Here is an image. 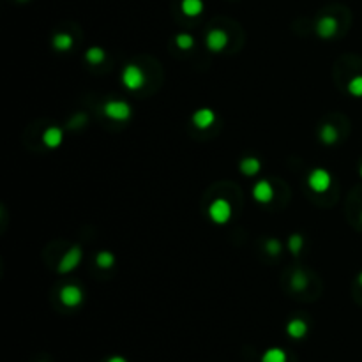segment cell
<instances>
[{
    "instance_id": "cell-1",
    "label": "cell",
    "mask_w": 362,
    "mask_h": 362,
    "mask_svg": "<svg viewBox=\"0 0 362 362\" xmlns=\"http://www.w3.org/2000/svg\"><path fill=\"white\" fill-rule=\"evenodd\" d=\"M232 214H234L232 203L224 198H217L209 205V217L216 224H226L232 219Z\"/></svg>"
},
{
    "instance_id": "cell-2",
    "label": "cell",
    "mask_w": 362,
    "mask_h": 362,
    "mask_svg": "<svg viewBox=\"0 0 362 362\" xmlns=\"http://www.w3.org/2000/svg\"><path fill=\"white\" fill-rule=\"evenodd\" d=\"M122 85L127 90H138L145 85V73L142 71V68H138L136 64H127L122 71Z\"/></svg>"
},
{
    "instance_id": "cell-3",
    "label": "cell",
    "mask_w": 362,
    "mask_h": 362,
    "mask_svg": "<svg viewBox=\"0 0 362 362\" xmlns=\"http://www.w3.org/2000/svg\"><path fill=\"white\" fill-rule=\"evenodd\" d=\"M308 184L315 193H325L332 186V175L325 168H315L308 175Z\"/></svg>"
},
{
    "instance_id": "cell-4",
    "label": "cell",
    "mask_w": 362,
    "mask_h": 362,
    "mask_svg": "<svg viewBox=\"0 0 362 362\" xmlns=\"http://www.w3.org/2000/svg\"><path fill=\"white\" fill-rule=\"evenodd\" d=\"M103 112L108 119L112 120H127L131 117V106L125 101H119V99H112V101L105 103Z\"/></svg>"
},
{
    "instance_id": "cell-5",
    "label": "cell",
    "mask_w": 362,
    "mask_h": 362,
    "mask_svg": "<svg viewBox=\"0 0 362 362\" xmlns=\"http://www.w3.org/2000/svg\"><path fill=\"white\" fill-rule=\"evenodd\" d=\"M81 261V247L80 246H71L65 254L62 256L60 264H58V272L60 274H68V272L75 271Z\"/></svg>"
},
{
    "instance_id": "cell-6",
    "label": "cell",
    "mask_w": 362,
    "mask_h": 362,
    "mask_svg": "<svg viewBox=\"0 0 362 362\" xmlns=\"http://www.w3.org/2000/svg\"><path fill=\"white\" fill-rule=\"evenodd\" d=\"M83 301V291L76 284H65L60 290V302L68 308H76Z\"/></svg>"
},
{
    "instance_id": "cell-7",
    "label": "cell",
    "mask_w": 362,
    "mask_h": 362,
    "mask_svg": "<svg viewBox=\"0 0 362 362\" xmlns=\"http://www.w3.org/2000/svg\"><path fill=\"white\" fill-rule=\"evenodd\" d=\"M251 193H253V198L258 203H271L274 200V194H276L274 186H272L269 180H258L253 186V189H251Z\"/></svg>"
},
{
    "instance_id": "cell-8",
    "label": "cell",
    "mask_w": 362,
    "mask_h": 362,
    "mask_svg": "<svg viewBox=\"0 0 362 362\" xmlns=\"http://www.w3.org/2000/svg\"><path fill=\"white\" fill-rule=\"evenodd\" d=\"M205 44L210 51H216V53L217 51H223L228 44V34L224 30H221V28H212L207 34Z\"/></svg>"
},
{
    "instance_id": "cell-9",
    "label": "cell",
    "mask_w": 362,
    "mask_h": 362,
    "mask_svg": "<svg viewBox=\"0 0 362 362\" xmlns=\"http://www.w3.org/2000/svg\"><path fill=\"white\" fill-rule=\"evenodd\" d=\"M191 122H193V125L198 129H209L210 125L216 122V112L210 108H200L193 113Z\"/></svg>"
},
{
    "instance_id": "cell-10",
    "label": "cell",
    "mask_w": 362,
    "mask_h": 362,
    "mask_svg": "<svg viewBox=\"0 0 362 362\" xmlns=\"http://www.w3.org/2000/svg\"><path fill=\"white\" fill-rule=\"evenodd\" d=\"M338 32V20L332 16H323L316 23V34L322 39H328Z\"/></svg>"
},
{
    "instance_id": "cell-11",
    "label": "cell",
    "mask_w": 362,
    "mask_h": 362,
    "mask_svg": "<svg viewBox=\"0 0 362 362\" xmlns=\"http://www.w3.org/2000/svg\"><path fill=\"white\" fill-rule=\"evenodd\" d=\"M62 142H64V131L57 125H51L43 133V143L48 149H57L62 145Z\"/></svg>"
},
{
    "instance_id": "cell-12",
    "label": "cell",
    "mask_w": 362,
    "mask_h": 362,
    "mask_svg": "<svg viewBox=\"0 0 362 362\" xmlns=\"http://www.w3.org/2000/svg\"><path fill=\"white\" fill-rule=\"evenodd\" d=\"M239 170H241L246 177H254L261 170V161L254 156L244 157V159L239 162Z\"/></svg>"
},
{
    "instance_id": "cell-13",
    "label": "cell",
    "mask_w": 362,
    "mask_h": 362,
    "mask_svg": "<svg viewBox=\"0 0 362 362\" xmlns=\"http://www.w3.org/2000/svg\"><path fill=\"white\" fill-rule=\"evenodd\" d=\"M306 332H308V325H306L304 320H301V318L290 320L288 325H286V334L290 336V338H293V339L304 338Z\"/></svg>"
},
{
    "instance_id": "cell-14",
    "label": "cell",
    "mask_w": 362,
    "mask_h": 362,
    "mask_svg": "<svg viewBox=\"0 0 362 362\" xmlns=\"http://www.w3.org/2000/svg\"><path fill=\"white\" fill-rule=\"evenodd\" d=\"M182 13L189 18H194L203 13V0H182L180 4Z\"/></svg>"
},
{
    "instance_id": "cell-15",
    "label": "cell",
    "mask_w": 362,
    "mask_h": 362,
    "mask_svg": "<svg viewBox=\"0 0 362 362\" xmlns=\"http://www.w3.org/2000/svg\"><path fill=\"white\" fill-rule=\"evenodd\" d=\"M320 142L325 143V145L336 143L338 142V129L332 124H323L322 129H320Z\"/></svg>"
},
{
    "instance_id": "cell-16",
    "label": "cell",
    "mask_w": 362,
    "mask_h": 362,
    "mask_svg": "<svg viewBox=\"0 0 362 362\" xmlns=\"http://www.w3.org/2000/svg\"><path fill=\"white\" fill-rule=\"evenodd\" d=\"M55 50L58 51H68L73 48V38L65 32H60V34H55L53 36V41H51Z\"/></svg>"
},
{
    "instance_id": "cell-17",
    "label": "cell",
    "mask_w": 362,
    "mask_h": 362,
    "mask_svg": "<svg viewBox=\"0 0 362 362\" xmlns=\"http://www.w3.org/2000/svg\"><path fill=\"white\" fill-rule=\"evenodd\" d=\"M85 58H87L88 64L99 65V64H103V62H105L106 51L103 50V48H99V46H92V48H88V50H87V53H85Z\"/></svg>"
},
{
    "instance_id": "cell-18",
    "label": "cell",
    "mask_w": 362,
    "mask_h": 362,
    "mask_svg": "<svg viewBox=\"0 0 362 362\" xmlns=\"http://www.w3.org/2000/svg\"><path fill=\"white\" fill-rule=\"evenodd\" d=\"M95 265H97L99 269H112L113 265H115V256H113V253H110V251H99L97 254H95Z\"/></svg>"
},
{
    "instance_id": "cell-19",
    "label": "cell",
    "mask_w": 362,
    "mask_h": 362,
    "mask_svg": "<svg viewBox=\"0 0 362 362\" xmlns=\"http://www.w3.org/2000/svg\"><path fill=\"white\" fill-rule=\"evenodd\" d=\"M261 362H286V353L281 348H269L261 355Z\"/></svg>"
},
{
    "instance_id": "cell-20",
    "label": "cell",
    "mask_w": 362,
    "mask_h": 362,
    "mask_svg": "<svg viewBox=\"0 0 362 362\" xmlns=\"http://www.w3.org/2000/svg\"><path fill=\"white\" fill-rule=\"evenodd\" d=\"M302 246H304V239H302V235H299V234L290 235V239H288V249H290L291 254L301 253Z\"/></svg>"
},
{
    "instance_id": "cell-21",
    "label": "cell",
    "mask_w": 362,
    "mask_h": 362,
    "mask_svg": "<svg viewBox=\"0 0 362 362\" xmlns=\"http://www.w3.org/2000/svg\"><path fill=\"white\" fill-rule=\"evenodd\" d=\"M308 286V278L302 271H295L293 276H291V288L293 290H304Z\"/></svg>"
},
{
    "instance_id": "cell-22",
    "label": "cell",
    "mask_w": 362,
    "mask_h": 362,
    "mask_svg": "<svg viewBox=\"0 0 362 362\" xmlns=\"http://www.w3.org/2000/svg\"><path fill=\"white\" fill-rule=\"evenodd\" d=\"M175 44H177V48H180V50H189V48H193V44H194V39H193V36L191 34H179L175 38Z\"/></svg>"
},
{
    "instance_id": "cell-23",
    "label": "cell",
    "mask_w": 362,
    "mask_h": 362,
    "mask_svg": "<svg viewBox=\"0 0 362 362\" xmlns=\"http://www.w3.org/2000/svg\"><path fill=\"white\" fill-rule=\"evenodd\" d=\"M348 92L352 95H355V97H362V75L353 76L348 81Z\"/></svg>"
},
{
    "instance_id": "cell-24",
    "label": "cell",
    "mask_w": 362,
    "mask_h": 362,
    "mask_svg": "<svg viewBox=\"0 0 362 362\" xmlns=\"http://www.w3.org/2000/svg\"><path fill=\"white\" fill-rule=\"evenodd\" d=\"M265 251H267L269 254H272V256H278V254L281 253V242H279L278 239H269V241L265 242Z\"/></svg>"
},
{
    "instance_id": "cell-25",
    "label": "cell",
    "mask_w": 362,
    "mask_h": 362,
    "mask_svg": "<svg viewBox=\"0 0 362 362\" xmlns=\"http://www.w3.org/2000/svg\"><path fill=\"white\" fill-rule=\"evenodd\" d=\"M108 362H127V360H125L124 357L115 355V357H112V359H108Z\"/></svg>"
},
{
    "instance_id": "cell-26",
    "label": "cell",
    "mask_w": 362,
    "mask_h": 362,
    "mask_svg": "<svg viewBox=\"0 0 362 362\" xmlns=\"http://www.w3.org/2000/svg\"><path fill=\"white\" fill-rule=\"evenodd\" d=\"M359 284H360V286H362V272H360V274H359Z\"/></svg>"
},
{
    "instance_id": "cell-27",
    "label": "cell",
    "mask_w": 362,
    "mask_h": 362,
    "mask_svg": "<svg viewBox=\"0 0 362 362\" xmlns=\"http://www.w3.org/2000/svg\"><path fill=\"white\" fill-rule=\"evenodd\" d=\"M360 177H362V166H360Z\"/></svg>"
},
{
    "instance_id": "cell-28",
    "label": "cell",
    "mask_w": 362,
    "mask_h": 362,
    "mask_svg": "<svg viewBox=\"0 0 362 362\" xmlns=\"http://www.w3.org/2000/svg\"><path fill=\"white\" fill-rule=\"evenodd\" d=\"M360 221H362V214H360Z\"/></svg>"
}]
</instances>
